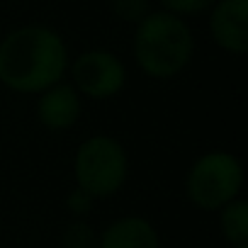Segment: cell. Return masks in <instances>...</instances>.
Listing matches in <instances>:
<instances>
[{
    "instance_id": "obj_1",
    "label": "cell",
    "mask_w": 248,
    "mask_h": 248,
    "mask_svg": "<svg viewBox=\"0 0 248 248\" xmlns=\"http://www.w3.org/2000/svg\"><path fill=\"white\" fill-rule=\"evenodd\" d=\"M68 66L61 37L46 27H22L0 42V80L17 93H44Z\"/></svg>"
},
{
    "instance_id": "obj_2",
    "label": "cell",
    "mask_w": 248,
    "mask_h": 248,
    "mask_svg": "<svg viewBox=\"0 0 248 248\" xmlns=\"http://www.w3.org/2000/svg\"><path fill=\"white\" fill-rule=\"evenodd\" d=\"M195 39L190 27L173 13H149L134 37V56L151 78H173L192 59Z\"/></svg>"
},
{
    "instance_id": "obj_3",
    "label": "cell",
    "mask_w": 248,
    "mask_h": 248,
    "mask_svg": "<svg viewBox=\"0 0 248 248\" xmlns=\"http://www.w3.org/2000/svg\"><path fill=\"white\" fill-rule=\"evenodd\" d=\"M127 178V154L112 137L88 139L76 156V180L78 187L90 197L114 195Z\"/></svg>"
},
{
    "instance_id": "obj_4",
    "label": "cell",
    "mask_w": 248,
    "mask_h": 248,
    "mask_svg": "<svg viewBox=\"0 0 248 248\" xmlns=\"http://www.w3.org/2000/svg\"><path fill=\"white\" fill-rule=\"evenodd\" d=\"M241 185H243L241 163L226 151H212L192 166L187 175V197L200 209L212 212L236 200Z\"/></svg>"
},
{
    "instance_id": "obj_5",
    "label": "cell",
    "mask_w": 248,
    "mask_h": 248,
    "mask_svg": "<svg viewBox=\"0 0 248 248\" xmlns=\"http://www.w3.org/2000/svg\"><path fill=\"white\" fill-rule=\"evenodd\" d=\"M124 66L109 51H85L73 61V83L80 93L95 100L117 95L124 85Z\"/></svg>"
},
{
    "instance_id": "obj_6",
    "label": "cell",
    "mask_w": 248,
    "mask_h": 248,
    "mask_svg": "<svg viewBox=\"0 0 248 248\" xmlns=\"http://www.w3.org/2000/svg\"><path fill=\"white\" fill-rule=\"evenodd\" d=\"M209 32L214 42L231 51V54H246L248 51V0H217Z\"/></svg>"
},
{
    "instance_id": "obj_7",
    "label": "cell",
    "mask_w": 248,
    "mask_h": 248,
    "mask_svg": "<svg viewBox=\"0 0 248 248\" xmlns=\"http://www.w3.org/2000/svg\"><path fill=\"white\" fill-rule=\"evenodd\" d=\"M78 114H80V100L71 85L56 83L44 90L39 100V119L46 129L63 132L78 122Z\"/></svg>"
},
{
    "instance_id": "obj_8",
    "label": "cell",
    "mask_w": 248,
    "mask_h": 248,
    "mask_svg": "<svg viewBox=\"0 0 248 248\" xmlns=\"http://www.w3.org/2000/svg\"><path fill=\"white\" fill-rule=\"evenodd\" d=\"M100 248H158V233L146 219L127 217L107 226Z\"/></svg>"
},
{
    "instance_id": "obj_9",
    "label": "cell",
    "mask_w": 248,
    "mask_h": 248,
    "mask_svg": "<svg viewBox=\"0 0 248 248\" xmlns=\"http://www.w3.org/2000/svg\"><path fill=\"white\" fill-rule=\"evenodd\" d=\"M221 233L229 243H248V204L243 200H231L221 207Z\"/></svg>"
},
{
    "instance_id": "obj_10",
    "label": "cell",
    "mask_w": 248,
    "mask_h": 248,
    "mask_svg": "<svg viewBox=\"0 0 248 248\" xmlns=\"http://www.w3.org/2000/svg\"><path fill=\"white\" fill-rule=\"evenodd\" d=\"M63 248H95V231L85 221H73L63 231Z\"/></svg>"
},
{
    "instance_id": "obj_11",
    "label": "cell",
    "mask_w": 248,
    "mask_h": 248,
    "mask_svg": "<svg viewBox=\"0 0 248 248\" xmlns=\"http://www.w3.org/2000/svg\"><path fill=\"white\" fill-rule=\"evenodd\" d=\"M112 10L119 20L139 25L151 13V5L149 0H112Z\"/></svg>"
},
{
    "instance_id": "obj_12",
    "label": "cell",
    "mask_w": 248,
    "mask_h": 248,
    "mask_svg": "<svg viewBox=\"0 0 248 248\" xmlns=\"http://www.w3.org/2000/svg\"><path fill=\"white\" fill-rule=\"evenodd\" d=\"M217 0H161V5L166 8V13L173 15H197L209 10Z\"/></svg>"
},
{
    "instance_id": "obj_13",
    "label": "cell",
    "mask_w": 248,
    "mask_h": 248,
    "mask_svg": "<svg viewBox=\"0 0 248 248\" xmlns=\"http://www.w3.org/2000/svg\"><path fill=\"white\" fill-rule=\"evenodd\" d=\"M93 200L95 197H90L85 190H80V187H76L71 195H68V200H66V204H68V209L73 212V214H78V217H85L90 209H93Z\"/></svg>"
},
{
    "instance_id": "obj_14",
    "label": "cell",
    "mask_w": 248,
    "mask_h": 248,
    "mask_svg": "<svg viewBox=\"0 0 248 248\" xmlns=\"http://www.w3.org/2000/svg\"><path fill=\"white\" fill-rule=\"evenodd\" d=\"M236 248H248V246H246V243H243V246H236Z\"/></svg>"
}]
</instances>
